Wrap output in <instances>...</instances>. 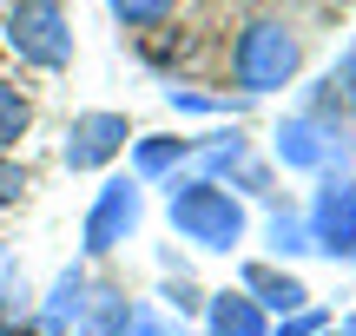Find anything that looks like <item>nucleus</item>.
I'll list each match as a JSON object with an SVG mask.
<instances>
[{"label": "nucleus", "mask_w": 356, "mask_h": 336, "mask_svg": "<svg viewBox=\"0 0 356 336\" xmlns=\"http://www.w3.org/2000/svg\"><path fill=\"white\" fill-rule=\"evenodd\" d=\"M165 211H172V231L185 237V244H198V251H231V244H244V205H238L218 178H185V185L172 178Z\"/></svg>", "instance_id": "1"}, {"label": "nucleus", "mask_w": 356, "mask_h": 336, "mask_svg": "<svg viewBox=\"0 0 356 336\" xmlns=\"http://www.w3.org/2000/svg\"><path fill=\"white\" fill-rule=\"evenodd\" d=\"M297 66H304V47H297V33L284 20H251L238 33V47H231V73H238L244 92H277V86H291Z\"/></svg>", "instance_id": "2"}, {"label": "nucleus", "mask_w": 356, "mask_h": 336, "mask_svg": "<svg viewBox=\"0 0 356 336\" xmlns=\"http://www.w3.org/2000/svg\"><path fill=\"white\" fill-rule=\"evenodd\" d=\"M7 47L20 53L26 66L60 73V66L73 60V20H66V7L60 0H20V7L7 13Z\"/></svg>", "instance_id": "3"}, {"label": "nucleus", "mask_w": 356, "mask_h": 336, "mask_svg": "<svg viewBox=\"0 0 356 336\" xmlns=\"http://www.w3.org/2000/svg\"><path fill=\"white\" fill-rule=\"evenodd\" d=\"M139 218H145V192H139V178H106L99 198H92V211H86V251L99 258V251L126 244V237L139 231Z\"/></svg>", "instance_id": "4"}, {"label": "nucleus", "mask_w": 356, "mask_h": 336, "mask_svg": "<svg viewBox=\"0 0 356 336\" xmlns=\"http://www.w3.org/2000/svg\"><path fill=\"white\" fill-rule=\"evenodd\" d=\"M304 231H310V251H323V258H356V185L350 178L317 192Z\"/></svg>", "instance_id": "5"}, {"label": "nucleus", "mask_w": 356, "mask_h": 336, "mask_svg": "<svg viewBox=\"0 0 356 336\" xmlns=\"http://www.w3.org/2000/svg\"><path fill=\"white\" fill-rule=\"evenodd\" d=\"M132 139L126 112H79L73 126H66V165L73 171H99L106 158H119Z\"/></svg>", "instance_id": "6"}, {"label": "nucleus", "mask_w": 356, "mask_h": 336, "mask_svg": "<svg viewBox=\"0 0 356 336\" xmlns=\"http://www.w3.org/2000/svg\"><path fill=\"white\" fill-rule=\"evenodd\" d=\"M330 152H337V132L323 126L317 112H297V119H284V126H277V158H284L291 171L330 165Z\"/></svg>", "instance_id": "7"}, {"label": "nucleus", "mask_w": 356, "mask_h": 336, "mask_svg": "<svg viewBox=\"0 0 356 336\" xmlns=\"http://www.w3.org/2000/svg\"><path fill=\"white\" fill-rule=\"evenodd\" d=\"M244 297H251L257 310H277V317L310 310V290L297 284L291 271H270V264H244Z\"/></svg>", "instance_id": "8"}, {"label": "nucleus", "mask_w": 356, "mask_h": 336, "mask_svg": "<svg viewBox=\"0 0 356 336\" xmlns=\"http://www.w3.org/2000/svg\"><path fill=\"white\" fill-rule=\"evenodd\" d=\"M204 317H211V336H270L264 310H257L244 290H218V297L204 303Z\"/></svg>", "instance_id": "9"}, {"label": "nucleus", "mask_w": 356, "mask_h": 336, "mask_svg": "<svg viewBox=\"0 0 356 336\" xmlns=\"http://www.w3.org/2000/svg\"><path fill=\"white\" fill-rule=\"evenodd\" d=\"M79 310H86V277H79V271H60V277H53V297H47V310H40V336H66V330H73L79 324Z\"/></svg>", "instance_id": "10"}, {"label": "nucleus", "mask_w": 356, "mask_h": 336, "mask_svg": "<svg viewBox=\"0 0 356 336\" xmlns=\"http://www.w3.org/2000/svg\"><path fill=\"white\" fill-rule=\"evenodd\" d=\"M185 158H191V139H132V165H139V178H172Z\"/></svg>", "instance_id": "11"}, {"label": "nucleus", "mask_w": 356, "mask_h": 336, "mask_svg": "<svg viewBox=\"0 0 356 336\" xmlns=\"http://www.w3.org/2000/svg\"><path fill=\"white\" fill-rule=\"evenodd\" d=\"M73 336H126V297H119V290H92L79 324H73Z\"/></svg>", "instance_id": "12"}, {"label": "nucleus", "mask_w": 356, "mask_h": 336, "mask_svg": "<svg viewBox=\"0 0 356 336\" xmlns=\"http://www.w3.org/2000/svg\"><path fill=\"white\" fill-rule=\"evenodd\" d=\"M20 330H33V284L7 271L0 277V336H20Z\"/></svg>", "instance_id": "13"}, {"label": "nucleus", "mask_w": 356, "mask_h": 336, "mask_svg": "<svg viewBox=\"0 0 356 336\" xmlns=\"http://www.w3.org/2000/svg\"><path fill=\"white\" fill-rule=\"evenodd\" d=\"M26 126H33V106H26V92L0 79V145H13Z\"/></svg>", "instance_id": "14"}, {"label": "nucleus", "mask_w": 356, "mask_h": 336, "mask_svg": "<svg viewBox=\"0 0 356 336\" xmlns=\"http://www.w3.org/2000/svg\"><path fill=\"white\" fill-rule=\"evenodd\" d=\"M270 244H277L284 258H304V251H310V231H304V218L277 211V218H270Z\"/></svg>", "instance_id": "15"}, {"label": "nucleus", "mask_w": 356, "mask_h": 336, "mask_svg": "<svg viewBox=\"0 0 356 336\" xmlns=\"http://www.w3.org/2000/svg\"><path fill=\"white\" fill-rule=\"evenodd\" d=\"M106 7H113L126 26H159V20L172 13V0H106Z\"/></svg>", "instance_id": "16"}, {"label": "nucleus", "mask_w": 356, "mask_h": 336, "mask_svg": "<svg viewBox=\"0 0 356 336\" xmlns=\"http://www.w3.org/2000/svg\"><path fill=\"white\" fill-rule=\"evenodd\" d=\"M126 336H178V330H172V317L152 310V303H132L126 310Z\"/></svg>", "instance_id": "17"}, {"label": "nucleus", "mask_w": 356, "mask_h": 336, "mask_svg": "<svg viewBox=\"0 0 356 336\" xmlns=\"http://www.w3.org/2000/svg\"><path fill=\"white\" fill-rule=\"evenodd\" d=\"M330 92H337V99H343V106H356V47L343 53V66H337V73H330Z\"/></svg>", "instance_id": "18"}, {"label": "nucleus", "mask_w": 356, "mask_h": 336, "mask_svg": "<svg viewBox=\"0 0 356 336\" xmlns=\"http://www.w3.org/2000/svg\"><path fill=\"white\" fill-rule=\"evenodd\" d=\"M20 192H26V171L13 165L7 152H0V205H13V198H20Z\"/></svg>", "instance_id": "19"}, {"label": "nucleus", "mask_w": 356, "mask_h": 336, "mask_svg": "<svg viewBox=\"0 0 356 336\" xmlns=\"http://www.w3.org/2000/svg\"><path fill=\"white\" fill-rule=\"evenodd\" d=\"M317 330H323L317 310H297V317H284V324H277V336H317Z\"/></svg>", "instance_id": "20"}, {"label": "nucleus", "mask_w": 356, "mask_h": 336, "mask_svg": "<svg viewBox=\"0 0 356 336\" xmlns=\"http://www.w3.org/2000/svg\"><path fill=\"white\" fill-rule=\"evenodd\" d=\"M0 271H7V244H0Z\"/></svg>", "instance_id": "21"}, {"label": "nucleus", "mask_w": 356, "mask_h": 336, "mask_svg": "<svg viewBox=\"0 0 356 336\" xmlns=\"http://www.w3.org/2000/svg\"><path fill=\"white\" fill-rule=\"evenodd\" d=\"M317 336H337V330H317Z\"/></svg>", "instance_id": "22"}]
</instances>
